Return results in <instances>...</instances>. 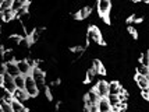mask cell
<instances>
[{
	"mask_svg": "<svg viewBox=\"0 0 149 112\" xmlns=\"http://www.w3.org/2000/svg\"><path fill=\"white\" fill-rule=\"evenodd\" d=\"M86 41H88V44L103 45V35L96 25H89L88 31H86Z\"/></svg>",
	"mask_w": 149,
	"mask_h": 112,
	"instance_id": "1",
	"label": "cell"
},
{
	"mask_svg": "<svg viewBox=\"0 0 149 112\" xmlns=\"http://www.w3.org/2000/svg\"><path fill=\"white\" fill-rule=\"evenodd\" d=\"M31 77L33 79L38 91H43L46 88V73L42 72L38 67H33L32 72H31Z\"/></svg>",
	"mask_w": 149,
	"mask_h": 112,
	"instance_id": "2",
	"label": "cell"
},
{
	"mask_svg": "<svg viewBox=\"0 0 149 112\" xmlns=\"http://www.w3.org/2000/svg\"><path fill=\"white\" fill-rule=\"evenodd\" d=\"M24 91L26 92V95H28L29 98H35V97L39 95L36 84H35L33 79L31 77V74H29V76H24Z\"/></svg>",
	"mask_w": 149,
	"mask_h": 112,
	"instance_id": "3",
	"label": "cell"
},
{
	"mask_svg": "<svg viewBox=\"0 0 149 112\" xmlns=\"http://www.w3.org/2000/svg\"><path fill=\"white\" fill-rule=\"evenodd\" d=\"M96 8H97L99 15L109 21V14H110V10H111V1L110 0H97Z\"/></svg>",
	"mask_w": 149,
	"mask_h": 112,
	"instance_id": "4",
	"label": "cell"
},
{
	"mask_svg": "<svg viewBox=\"0 0 149 112\" xmlns=\"http://www.w3.org/2000/svg\"><path fill=\"white\" fill-rule=\"evenodd\" d=\"M97 101H99V97H97V94L95 92V90H93V88L89 90L84 97V109L89 108L91 105H96Z\"/></svg>",
	"mask_w": 149,
	"mask_h": 112,
	"instance_id": "5",
	"label": "cell"
},
{
	"mask_svg": "<svg viewBox=\"0 0 149 112\" xmlns=\"http://www.w3.org/2000/svg\"><path fill=\"white\" fill-rule=\"evenodd\" d=\"M95 92L97 94V97L99 98H104V97H107V81H104V80H99L96 83V86H95Z\"/></svg>",
	"mask_w": 149,
	"mask_h": 112,
	"instance_id": "6",
	"label": "cell"
},
{
	"mask_svg": "<svg viewBox=\"0 0 149 112\" xmlns=\"http://www.w3.org/2000/svg\"><path fill=\"white\" fill-rule=\"evenodd\" d=\"M123 91H125V88L117 80H111L110 83H107V92L111 94V95H117V94H120Z\"/></svg>",
	"mask_w": 149,
	"mask_h": 112,
	"instance_id": "7",
	"label": "cell"
},
{
	"mask_svg": "<svg viewBox=\"0 0 149 112\" xmlns=\"http://www.w3.org/2000/svg\"><path fill=\"white\" fill-rule=\"evenodd\" d=\"M1 88L4 91L13 92L15 90V86H14V80L11 76H8L7 73H3V83H1Z\"/></svg>",
	"mask_w": 149,
	"mask_h": 112,
	"instance_id": "8",
	"label": "cell"
},
{
	"mask_svg": "<svg viewBox=\"0 0 149 112\" xmlns=\"http://www.w3.org/2000/svg\"><path fill=\"white\" fill-rule=\"evenodd\" d=\"M15 63H17V67H18V73L21 74V76H29V74H31V72H32V67H31L29 65H28V63H26L25 59L17 60Z\"/></svg>",
	"mask_w": 149,
	"mask_h": 112,
	"instance_id": "9",
	"label": "cell"
},
{
	"mask_svg": "<svg viewBox=\"0 0 149 112\" xmlns=\"http://www.w3.org/2000/svg\"><path fill=\"white\" fill-rule=\"evenodd\" d=\"M4 73H7L8 76H11V77H15V76H18V67H17V63L15 62H7L4 63Z\"/></svg>",
	"mask_w": 149,
	"mask_h": 112,
	"instance_id": "10",
	"label": "cell"
},
{
	"mask_svg": "<svg viewBox=\"0 0 149 112\" xmlns=\"http://www.w3.org/2000/svg\"><path fill=\"white\" fill-rule=\"evenodd\" d=\"M11 97H13L14 101H18V102H25V101H28V95H26V92L24 91V90H19V88H15L13 92H11Z\"/></svg>",
	"mask_w": 149,
	"mask_h": 112,
	"instance_id": "11",
	"label": "cell"
},
{
	"mask_svg": "<svg viewBox=\"0 0 149 112\" xmlns=\"http://www.w3.org/2000/svg\"><path fill=\"white\" fill-rule=\"evenodd\" d=\"M135 83L139 90H145L149 88V76H141V74H135Z\"/></svg>",
	"mask_w": 149,
	"mask_h": 112,
	"instance_id": "12",
	"label": "cell"
},
{
	"mask_svg": "<svg viewBox=\"0 0 149 112\" xmlns=\"http://www.w3.org/2000/svg\"><path fill=\"white\" fill-rule=\"evenodd\" d=\"M14 18H15V17H14V13L11 11V8H7L4 11H0V20L3 21V23L8 24V23H11Z\"/></svg>",
	"mask_w": 149,
	"mask_h": 112,
	"instance_id": "13",
	"label": "cell"
},
{
	"mask_svg": "<svg viewBox=\"0 0 149 112\" xmlns=\"http://www.w3.org/2000/svg\"><path fill=\"white\" fill-rule=\"evenodd\" d=\"M92 69L95 70V73H96V74H106L104 65L102 63V60H99V59H93V60H92Z\"/></svg>",
	"mask_w": 149,
	"mask_h": 112,
	"instance_id": "14",
	"label": "cell"
},
{
	"mask_svg": "<svg viewBox=\"0 0 149 112\" xmlns=\"http://www.w3.org/2000/svg\"><path fill=\"white\" fill-rule=\"evenodd\" d=\"M91 10L92 8L91 7H88V6L81 7V8L77 11V15H75V17H77L78 20H85L86 17H89V15H91V13H92Z\"/></svg>",
	"mask_w": 149,
	"mask_h": 112,
	"instance_id": "15",
	"label": "cell"
},
{
	"mask_svg": "<svg viewBox=\"0 0 149 112\" xmlns=\"http://www.w3.org/2000/svg\"><path fill=\"white\" fill-rule=\"evenodd\" d=\"M11 108H13V112H29V109L25 106V104L22 102H18V101H14L11 102Z\"/></svg>",
	"mask_w": 149,
	"mask_h": 112,
	"instance_id": "16",
	"label": "cell"
},
{
	"mask_svg": "<svg viewBox=\"0 0 149 112\" xmlns=\"http://www.w3.org/2000/svg\"><path fill=\"white\" fill-rule=\"evenodd\" d=\"M135 73L136 74H141V76H149V67H145L143 65H141L138 62V65L135 67Z\"/></svg>",
	"mask_w": 149,
	"mask_h": 112,
	"instance_id": "17",
	"label": "cell"
},
{
	"mask_svg": "<svg viewBox=\"0 0 149 112\" xmlns=\"http://www.w3.org/2000/svg\"><path fill=\"white\" fill-rule=\"evenodd\" d=\"M13 80H14V86H15V88L24 90V76L18 74V76L13 77Z\"/></svg>",
	"mask_w": 149,
	"mask_h": 112,
	"instance_id": "18",
	"label": "cell"
},
{
	"mask_svg": "<svg viewBox=\"0 0 149 112\" xmlns=\"http://www.w3.org/2000/svg\"><path fill=\"white\" fill-rule=\"evenodd\" d=\"M96 76L97 74L95 73V70H93L92 67H89V69L86 70V74H85V83H91V81H93Z\"/></svg>",
	"mask_w": 149,
	"mask_h": 112,
	"instance_id": "19",
	"label": "cell"
},
{
	"mask_svg": "<svg viewBox=\"0 0 149 112\" xmlns=\"http://www.w3.org/2000/svg\"><path fill=\"white\" fill-rule=\"evenodd\" d=\"M141 65H143L145 67H149V53L148 51H143L142 55L139 56V60H138Z\"/></svg>",
	"mask_w": 149,
	"mask_h": 112,
	"instance_id": "20",
	"label": "cell"
},
{
	"mask_svg": "<svg viewBox=\"0 0 149 112\" xmlns=\"http://www.w3.org/2000/svg\"><path fill=\"white\" fill-rule=\"evenodd\" d=\"M106 99H107V102H109V105L110 106H117V104L120 102L118 98H117V95H111V94H107Z\"/></svg>",
	"mask_w": 149,
	"mask_h": 112,
	"instance_id": "21",
	"label": "cell"
},
{
	"mask_svg": "<svg viewBox=\"0 0 149 112\" xmlns=\"http://www.w3.org/2000/svg\"><path fill=\"white\" fill-rule=\"evenodd\" d=\"M14 0H4L1 4H0V11H4V10H7V8H10L11 7V4H13Z\"/></svg>",
	"mask_w": 149,
	"mask_h": 112,
	"instance_id": "22",
	"label": "cell"
},
{
	"mask_svg": "<svg viewBox=\"0 0 149 112\" xmlns=\"http://www.w3.org/2000/svg\"><path fill=\"white\" fill-rule=\"evenodd\" d=\"M0 109L3 112H13V108H11V104H7L4 101H1V104H0Z\"/></svg>",
	"mask_w": 149,
	"mask_h": 112,
	"instance_id": "23",
	"label": "cell"
},
{
	"mask_svg": "<svg viewBox=\"0 0 149 112\" xmlns=\"http://www.w3.org/2000/svg\"><path fill=\"white\" fill-rule=\"evenodd\" d=\"M141 97H142L143 101H149V90H148V88L141 90Z\"/></svg>",
	"mask_w": 149,
	"mask_h": 112,
	"instance_id": "24",
	"label": "cell"
},
{
	"mask_svg": "<svg viewBox=\"0 0 149 112\" xmlns=\"http://www.w3.org/2000/svg\"><path fill=\"white\" fill-rule=\"evenodd\" d=\"M1 83H3V74H0V87H1Z\"/></svg>",
	"mask_w": 149,
	"mask_h": 112,
	"instance_id": "25",
	"label": "cell"
},
{
	"mask_svg": "<svg viewBox=\"0 0 149 112\" xmlns=\"http://www.w3.org/2000/svg\"><path fill=\"white\" fill-rule=\"evenodd\" d=\"M139 1H142V3H148L149 0H139Z\"/></svg>",
	"mask_w": 149,
	"mask_h": 112,
	"instance_id": "26",
	"label": "cell"
},
{
	"mask_svg": "<svg viewBox=\"0 0 149 112\" xmlns=\"http://www.w3.org/2000/svg\"><path fill=\"white\" fill-rule=\"evenodd\" d=\"M131 1H132V3H136V1H139V0H131Z\"/></svg>",
	"mask_w": 149,
	"mask_h": 112,
	"instance_id": "27",
	"label": "cell"
},
{
	"mask_svg": "<svg viewBox=\"0 0 149 112\" xmlns=\"http://www.w3.org/2000/svg\"><path fill=\"white\" fill-rule=\"evenodd\" d=\"M0 104H1V98H0Z\"/></svg>",
	"mask_w": 149,
	"mask_h": 112,
	"instance_id": "28",
	"label": "cell"
}]
</instances>
